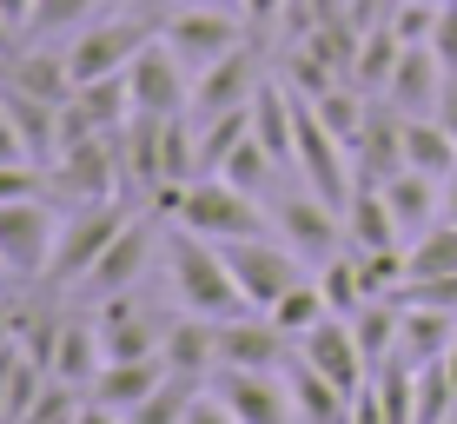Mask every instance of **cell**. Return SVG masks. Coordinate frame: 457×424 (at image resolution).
<instances>
[{
	"label": "cell",
	"instance_id": "cell-1",
	"mask_svg": "<svg viewBox=\"0 0 457 424\" xmlns=\"http://www.w3.org/2000/svg\"><path fill=\"white\" fill-rule=\"evenodd\" d=\"M166 279H172V298H179L186 312H206V319L245 312V292H239V279H232L226 253H219V239H206V232H193V226L166 232Z\"/></svg>",
	"mask_w": 457,
	"mask_h": 424
},
{
	"label": "cell",
	"instance_id": "cell-2",
	"mask_svg": "<svg viewBox=\"0 0 457 424\" xmlns=\"http://www.w3.org/2000/svg\"><path fill=\"white\" fill-rule=\"evenodd\" d=\"M160 212L172 219V226L206 232V239H252V232H265L259 199H252L245 186L219 179V172L186 179V186H166V193H160Z\"/></svg>",
	"mask_w": 457,
	"mask_h": 424
},
{
	"label": "cell",
	"instance_id": "cell-3",
	"mask_svg": "<svg viewBox=\"0 0 457 424\" xmlns=\"http://www.w3.org/2000/svg\"><path fill=\"white\" fill-rule=\"evenodd\" d=\"M126 206H113V199H87V206H73L67 219H60V232H54V259H46V286L54 292H67V286H80V279L100 265V253L120 239V226H126Z\"/></svg>",
	"mask_w": 457,
	"mask_h": 424
},
{
	"label": "cell",
	"instance_id": "cell-4",
	"mask_svg": "<svg viewBox=\"0 0 457 424\" xmlns=\"http://www.w3.org/2000/svg\"><path fill=\"white\" fill-rule=\"evenodd\" d=\"M219 253H226L232 279H239L245 305H259V312H272L278 298L305 279V272H298V253H292V245H272L265 232H252V239H219Z\"/></svg>",
	"mask_w": 457,
	"mask_h": 424
},
{
	"label": "cell",
	"instance_id": "cell-5",
	"mask_svg": "<svg viewBox=\"0 0 457 424\" xmlns=\"http://www.w3.org/2000/svg\"><path fill=\"white\" fill-rule=\"evenodd\" d=\"M153 34H160V21H139V13H120V21H93L80 34L67 40V67L73 80H106V73H126V60L139 54Z\"/></svg>",
	"mask_w": 457,
	"mask_h": 424
},
{
	"label": "cell",
	"instance_id": "cell-6",
	"mask_svg": "<svg viewBox=\"0 0 457 424\" xmlns=\"http://www.w3.org/2000/svg\"><path fill=\"white\" fill-rule=\"evenodd\" d=\"M186 60L172 54V46L153 34L146 46H139L133 60H126V93H133V113H186V106H193V87H186Z\"/></svg>",
	"mask_w": 457,
	"mask_h": 424
},
{
	"label": "cell",
	"instance_id": "cell-7",
	"mask_svg": "<svg viewBox=\"0 0 457 424\" xmlns=\"http://www.w3.org/2000/svg\"><path fill=\"white\" fill-rule=\"evenodd\" d=\"M54 232H60V219L40 199H7L0 206V265H7V279H46Z\"/></svg>",
	"mask_w": 457,
	"mask_h": 424
},
{
	"label": "cell",
	"instance_id": "cell-8",
	"mask_svg": "<svg viewBox=\"0 0 457 424\" xmlns=\"http://www.w3.org/2000/svg\"><path fill=\"white\" fill-rule=\"evenodd\" d=\"M160 40H166L193 73H206L212 60H226L232 46H245V21H232L226 7H193V0H186V13L160 21Z\"/></svg>",
	"mask_w": 457,
	"mask_h": 424
},
{
	"label": "cell",
	"instance_id": "cell-9",
	"mask_svg": "<svg viewBox=\"0 0 457 424\" xmlns=\"http://www.w3.org/2000/svg\"><path fill=\"white\" fill-rule=\"evenodd\" d=\"M126 179L120 166V133H93L80 146H60L54 160V193H67L73 206H87V199H113Z\"/></svg>",
	"mask_w": 457,
	"mask_h": 424
},
{
	"label": "cell",
	"instance_id": "cell-10",
	"mask_svg": "<svg viewBox=\"0 0 457 424\" xmlns=\"http://www.w3.org/2000/svg\"><path fill=\"white\" fill-rule=\"evenodd\" d=\"M265 80H272V73H265L259 46L245 40V46H232L226 60H212L206 73H193V106H186V113H193V120H212V113H226V106H252Z\"/></svg>",
	"mask_w": 457,
	"mask_h": 424
},
{
	"label": "cell",
	"instance_id": "cell-11",
	"mask_svg": "<svg viewBox=\"0 0 457 424\" xmlns=\"http://www.w3.org/2000/svg\"><path fill=\"white\" fill-rule=\"evenodd\" d=\"M298 352L312 358V365L325 371L338 391H365L371 385V358H365V345H358V332H352V319H338V312H325L319 325H312L305 338H298Z\"/></svg>",
	"mask_w": 457,
	"mask_h": 424
},
{
	"label": "cell",
	"instance_id": "cell-12",
	"mask_svg": "<svg viewBox=\"0 0 457 424\" xmlns=\"http://www.w3.org/2000/svg\"><path fill=\"white\" fill-rule=\"evenodd\" d=\"M212 391L232 404V418H239V424H298L292 385H278L272 371H252V365H219Z\"/></svg>",
	"mask_w": 457,
	"mask_h": 424
},
{
	"label": "cell",
	"instance_id": "cell-13",
	"mask_svg": "<svg viewBox=\"0 0 457 424\" xmlns=\"http://www.w3.org/2000/svg\"><path fill=\"white\" fill-rule=\"evenodd\" d=\"M272 219H278V232H286V245L298 259H332L338 253V239H345V219H338V206L332 199H319V193H286L272 206Z\"/></svg>",
	"mask_w": 457,
	"mask_h": 424
},
{
	"label": "cell",
	"instance_id": "cell-14",
	"mask_svg": "<svg viewBox=\"0 0 457 424\" xmlns=\"http://www.w3.org/2000/svg\"><path fill=\"white\" fill-rule=\"evenodd\" d=\"M146 265H153V219H126V226H120V239L100 253V265H93V272L80 279V292H87V298L133 292Z\"/></svg>",
	"mask_w": 457,
	"mask_h": 424
},
{
	"label": "cell",
	"instance_id": "cell-15",
	"mask_svg": "<svg viewBox=\"0 0 457 424\" xmlns=\"http://www.w3.org/2000/svg\"><path fill=\"white\" fill-rule=\"evenodd\" d=\"M437 93H445V60H437V46L431 40L404 46L398 67H391L385 106H398L404 120H418V113H437Z\"/></svg>",
	"mask_w": 457,
	"mask_h": 424
},
{
	"label": "cell",
	"instance_id": "cell-16",
	"mask_svg": "<svg viewBox=\"0 0 457 424\" xmlns=\"http://www.w3.org/2000/svg\"><path fill=\"white\" fill-rule=\"evenodd\" d=\"M120 166H126V186L146 199L166 193V120L160 113H133L120 127Z\"/></svg>",
	"mask_w": 457,
	"mask_h": 424
},
{
	"label": "cell",
	"instance_id": "cell-17",
	"mask_svg": "<svg viewBox=\"0 0 457 424\" xmlns=\"http://www.w3.org/2000/svg\"><path fill=\"white\" fill-rule=\"evenodd\" d=\"M100 345H106V358H160L166 325H153L133 305V292H113V298H100Z\"/></svg>",
	"mask_w": 457,
	"mask_h": 424
},
{
	"label": "cell",
	"instance_id": "cell-18",
	"mask_svg": "<svg viewBox=\"0 0 457 424\" xmlns=\"http://www.w3.org/2000/svg\"><path fill=\"white\" fill-rule=\"evenodd\" d=\"M160 358H166L172 378H212V371H219V319H206V312H186L179 325H166Z\"/></svg>",
	"mask_w": 457,
	"mask_h": 424
},
{
	"label": "cell",
	"instance_id": "cell-19",
	"mask_svg": "<svg viewBox=\"0 0 457 424\" xmlns=\"http://www.w3.org/2000/svg\"><path fill=\"white\" fill-rule=\"evenodd\" d=\"M0 80L40 93V100H54V106H67L73 93H80V80H73V67H67V46H21V54L0 67Z\"/></svg>",
	"mask_w": 457,
	"mask_h": 424
},
{
	"label": "cell",
	"instance_id": "cell-20",
	"mask_svg": "<svg viewBox=\"0 0 457 424\" xmlns=\"http://www.w3.org/2000/svg\"><path fill=\"white\" fill-rule=\"evenodd\" d=\"M278 358H286V332H278L272 319H245V312L219 319V365H252V371H272Z\"/></svg>",
	"mask_w": 457,
	"mask_h": 424
},
{
	"label": "cell",
	"instance_id": "cell-21",
	"mask_svg": "<svg viewBox=\"0 0 457 424\" xmlns=\"http://www.w3.org/2000/svg\"><path fill=\"white\" fill-rule=\"evenodd\" d=\"M166 378H172L166 358H106L100 378H93V398L113 404V412H139V404H146Z\"/></svg>",
	"mask_w": 457,
	"mask_h": 424
},
{
	"label": "cell",
	"instance_id": "cell-22",
	"mask_svg": "<svg viewBox=\"0 0 457 424\" xmlns=\"http://www.w3.org/2000/svg\"><path fill=\"white\" fill-rule=\"evenodd\" d=\"M345 245H358V253H391V245H411L398 226V212H391V199L378 193V186H358L352 206H345Z\"/></svg>",
	"mask_w": 457,
	"mask_h": 424
},
{
	"label": "cell",
	"instance_id": "cell-23",
	"mask_svg": "<svg viewBox=\"0 0 457 424\" xmlns=\"http://www.w3.org/2000/svg\"><path fill=\"white\" fill-rule=\"evenodd\" d=\"M378 193L391 199V212H398L404 239H418V232H431L437 219H445V179H431V172H411V166H404L398 179H385Z\"/></svg>",
	"mask_w": 457,
	"mask_h": 424
},
{
	"label": "cell",
	"instance_id": "cell-24",
	"mask_svg": "<svg viewBox=\"0 0 457 424\" xmlns=\"http://www.w3.org/2000/svg\"><path fill=\"white\" fill-rule=\"evenodd\" d=\"M286 385H292L298 424H352V391H338V385L305 358V352L292 358V378H286Z\"/></svg>",
	"mask_w": 457,
	"mask_h": 424
},
{
	"label": "cell",
	"instance_id": "cell-25",
	"mask_svg": "<svg viewBox=\"0 0 457 424\" xmlns=\"http://www.w3.org/2000/svg\"><path fill=\"white\" fill-rule=\"evenodd\" d=\"M0 106H7V120L21 127V139L34 146V160L46 166L60 153V106L54 100H40V93H27V87H13V80H0Z\"/></svg>",
	"mask_w": 457,
	"mask_h": 424
},
{
	"label": "cell",
	"instance_id": "cell-26",
	"mask_svg": "<svg viewBox=\"0 0 457 424\" xmlns=\"http://www.w3.org/2000/svg\"><path fill=\"white\" fill-rule=\"evenodd\" d=\"M100 365H106L100 319H67V325H60V345H54V378H67V385L93 391V378H100Z\"/></svg>",
	"mask_w": 457,
	"mask_h": 424
},
{
	"label": "cell",
	"instance_id": "cell-27",
	"mask_svg": "<svg viewBox=\"0 0 457 424\" xmlns=\"http://www.w3.org/2000/svg\"><path fill=\"white\" fill-rule=\"evenodd\" d=\"M404 166L431 172V179H451V172H457V139L445 133V120H437V113L404 120Z\"/></svg>",
	"mask_w": 457,
	"mask_h": 424
},
{
	"label": "cell",
	"instance_id": "cell-28",
	"mask_svg": "<svg viewBox=\"0 0 457 424\" xmlns=\"http://www.w3.org/2000/svg\"><path fill=\"white\" fill-rule=\"evenodd\" d=\"M404 312V338H398V352L411 358V365H424V358H445L451 352V338H457V312L445 305H398Z\"/></svg>",
	"mask_w": 457,
	"mask_h": 424
},
{
	"label": "cell",
	"instance_id": "cell-29",
	"mask_svg": "<svg viewBox=\"0 0 457 424\" xmlns=\"http://www.w3.org/2000/svg\"><path fill=\"white\" fill-rule=\"evenodd\" d=\"M398 54H404V40H398V27H391V21L365 27V40H358V60H352V87L385 93V87H391V67H398Z\"/></svg>",
	"mask_w": 457,
	"mask_h": 424
},
{
	"label": "cell",
	"instance_id": "cell-30",
	"mask_svg": "<svg viewBox=\"0 0 457 424\" xmlns=\"http://www.w3.org/2000/svg\"><path fill=\"white\" fill-rule=\"evenodd\" d=\"M319 292H325V305H332L338 319H352V312L371 298V292H365V272H358V253H352V245L325 259V272H319Z\"/></svg>",
	"mask_w": 457,
	"mask_h": 424
},
{
	"label": "cell",
	"instance_id": "cell-31",
	"mask_svg": "<svg viewBox=\"0 0 457 424\" xmlns=\"http://www.w3.org/2000/svg\"><path fill=\"white\" fill-rule=\"evenodd\" d=\"M272 172H278V153H272V146H265V139H259V133H245V139H239V146H232V153H226V166H219V179H232V186H245V193H252V199H259V193H265V179H272Z\"/></svg>",
	"mask_w": 457,
	"mask_h": 424
},
{
	"label": "cell",
	"instance_id": "cell-32",
	"mask_svg": "<svg viewBox=\"0 0 457 424\" xmlns=\"http://www.w3.org/2000/svg\"><path fill=\"white\" fill-rule=\"evenodd\" d=\"M451 412H457L451 358H424V365H418V424H445Z\"/></svg>",
	"mask_w": 457,
	"mask_h": 424
},
{
	"label": "cell",
	"instance_id": "cell-33",
	"mask_svg": "<svg viewBox=\"0 0 457 424\" xmlns=\"http://www.w3.org/2000/svg\"><path fill=\"white\" fill-rule=\"evenodd\" d=\"M325 312H332V305H325V292L312 286V279H298V286H292L286 298H278V305L265 312V319H272V325H278V332H286V338H305L312 325L325 319Z\"/></svg>",
	"mask_w": 457,
	"mask_h": 424
},
{
	"label": "cell",
	"instance_id": "cell-34",
	"mask_svg": "<svg viewBox=\"0 0 457 424\" xmlns=\"http://www.w3.org/2000/svg\"><path fill=\"white\" fill-rule=\"evenodd\" d=\"M206 391V378H166L139 412H126V424H186V404Z\"/></svg>",
	"mask_w": 457,
	"mask_h": 424
},
{
	"label": "cell",
	"instance_id": "cell-35",
	"mask_svg": "<svg viewBox=\"0 0 457 424\" xmlns=\"http://www.w3.org/2000/svg\"><path fill=\"white\" fill-rule=\"evenodd\" d=\"M404 265L411 272H457V219H437L431 232H418L404 245Z\"/></svg>",
	"mask_w": 457,
	"mask_h": 424
},
{
	"label": "cell",
	"instance_id": "cell-36",
	"mask_svg": "<svg viewBox=\"0 0 457 424\" xmlns=\"http://www.w3.org/2000/svg\"><path fill=\"white\" fill-rule=\"evenodd\" d=\"M93 7L100 0H34V27L27 34H80L93 21Z\"/></svg>",
	"mask_w": 457,
	"mask_h": 424
},
{
	"label": "cell",
	"instance_id": "cell-37",
	"mask_svg": "<svg viewBox=\"0 0 457 424\" xmlns=\"http://www.w3.org/2000/svg\"><path fill=\"white\" fill-rule=\"evenodd\" d=\"M73 418H80V385L46 378V385H40V398H34V412H27L21 424H73Z\"/></svg>",
	"mask_w": 457,
	"mask_h": 424
},
{
	"label": "cell",
	"instance_id": "cell-38",
	"mask_svg": "<svg viewBox=\"0 0 457 424\" xmlns=\"http://www.w3.org/2000/svg\"><path fill=\"white\" fill-rule=\"evenodd\" d=\"M46 186H54V172H46L40 160H21V166H0V206H7V199H40Z\"/></svg>",
	"mask_w": 457,
	"mask_h": 424
},
{
	"label": "cell",
	"instance_id": "cell-39",
	"mask_svg": "<svg viewBox=\"0 0 457 424\" xmlns=\"http://www.w3.org/2000/svg\"><path fill=\"white\" fill-rule=\"evenodd\" d=\"M186 424H239V418H232V404L219 398V391H199V398L186 404Z\"/></svg>",
	"mask_w": 457,
	"mask_h": 424
},
{
	"label": "cell",
	"instance_id": "cell-40",
	"mask_svg": "<svg viewBox=\"0 0 457 424\" xmlns=\"http://www.w3.org/2000/svg\"><path fill=\"white\" fill-rule=\"evenodd\" d=\"M431 46H437V60H445V67H457V0L445 13H437V27H431Z\"/></svg>",
	"mask_w": 457,
	"mask_h": 424
},
{
	"label": "cell",
	"instance_id": "cell-41",
	"mask_svg": "<svg viewBox=\"0 0 457 424\" xmlns=\"http://www.w3.org/2000/svg\"><path fill=\"white\" fill-rule=\"evenodd\" d=\"M21 160H34V146L21 139V127H13L7 106H0V166H21Z\"/></svg>",
	"mask_w": 457,
	"mask_h": 424
},
{
	"label": "cell",
	"instance_id": "cell-42",
	"mask_svg": "<svg viewBox=\"0 0 457 424\" xmlns=\"http://www.w3.org/2000/svg\"><path fill=\"white\" fill-rule=\"evenodd\" d=\"M286 7H292V0H239L245 27H272V21H286Z\"/></svg>",
	"mask_w": 457,
	"mask_h": 424
},
{
	"label": "cell",
	"instance_id": "cell-43",
	"mask_svg": "<svg viewBox=\"0 0 457 424\" xmlns=\"http://www.w3.org/2000/svg\"><path fill=\"white\" fill-rule=\"evenodd\" d=\"M21 365H27V352H21V345H7V352H0V412H7V398H13V378H21Z\"/></svg>",
	"mask_w": 457,
	"mask_h": 424
},
{
	"label": "cell",
	"instance_id": "cell-44",
	"mask_svg": "<svg viewBox=\"0 0 457 424\" xmlns=\"http://www.w3.org/2000/svg\"><path fill=\"white\" fill-rule=\"evenodd\" d=\"M437 120H445V133L457 139V67H445V93H437Z\"/></svg>",
	"mask_w": 457,
	"mask_h": 424
},
{
	"label": "cell",
	"instance_id": "cell-45",
	"mask_svg": "<svg viewBox=\"0 0 457 424\" xmlns=\"http://www.w3.org/2000/svg\"><path fill=\"white\" fill-rule=\"evenodd\" d=\"M0 21H7L13 34L27 40V27H34V0H0Z\"/></svg>",
	"mask_w": 457,
	"mask_h": 424
},
{
	"label": "cell",
	"instance_id": "cell-46",
	"mask_svg": "<svg viewBox=\"0 0 457 424\" xmlns=\"http://www.w3.org/2000/svg\"><path fill=\"white\" fill-rule=\"evenodd\" d=\"M352 424H385V412H378V391H371V385L352 398Z\"/></svg>",
	"mask_w": 457,
	"mask_h": 424
},
{
	"label": "cell",
	"instance_id": "cell-47",
	"mask_svg": "<svg viewBox=\"0 0 457 424\" xmlns=\"http://www.w3.org/2000/svg\"><path fill=\"white\" fill-rule=\"evenodd\" d=\"M73 424H126V412H113V404H100V398H87Z\"/></svg>",
	"mask_w": 457,
	"mask_h": 424
},
{
	"label": "cell",
	"instance_id": "cell-48",
	"mask_svg": "<svg viewBox=\"0 0 457 424\" xmlns=\"http://www.w3.org/2000/svg\"><path fill=\"white\" fill-rule=\"evenodd\" d=\"M13 54H21V34H13V27L0 21V60H13Z\"/></svg>",
	"mask_w": 457,
	"mask_h": 424
},
{
	"label": "cell",
	"instance_id": "cell-49",
	"mask_svg": "<svg viewBox=\"0 0 457 424\" xmlns=\"http://www.w3.org/2000/svg\"><path fill=\"white\" fill-rule=\"evenodd\" d=\"M7 345H13V312L0 305V352H7Z\"/></svg>",
	"mask_w": 457,
	"mask_h": 424
},
{
	"label": "cell",
	"instance_id": "cell-50",
	"mask_svg": "<svg viewBox=\"0 0 457 424\" xmlns=\"http://www.w3.org/2000/svg\"><path fill=\"white\" fill-rule=\"evenodd\" d=\"M445 219H457V172L445 179Z\"/></svg>",
	"mask_w": 457,
	"mask_h": 424
},
{
	"label": "cell",
	"instance_id": "cell-51",
	"mask_svg": "<svg viewBox=\"0 0 457 424\" xmlns=\"http://www.w3.org/2000/svg\"><path fill=\"white\" fill-rule=\"evenodd\" d=\"M445 358H451V378H457V338H451V352H445Z\"/></svg>",
	"mask_w": 457,
	"mask_h": 424
},
{
	"label": "cell",
	"instance_id": "cell-52",
	"mask_svg": "<svg viewBox=\"0 0 457 424\" xmlns=\"http://www.w3.org/2000/svg\"><path fill=\"white\" fill-rule=\"evenodd\" d=\"M193 7H232V0H193Z\"/></svg>",
	"mask_w": 457,
	"mask_h": 424
},
{
	"label": "cell",
	"instance_id": "cell-53",
	"mask_svg": "<svg viewBox=\"0 0 457 424\" xmlns=\"http://www.w3.org/2000/svg\"><path fill=\"white\" fill-rule=\"evenodd\" d=\"M0 279H7V265H0Z\"/></svg>",
	"mask_w": 457,
	"mask_h": 424
},
{
	"label": "cell",
	"instance_id": "cell-54",
	"mask_svg": "<svg viewBox=\"0 0 457 424\" xmlns=\"http://www.w3.org/2000/svg\"><path fill=\"white\" fill-rule=\"evenodd\" d=\"M0 67H7V60H0Z\"/></svg>",
	"mask_w": 457,
	"mask_h": 424
}]
</instances>
